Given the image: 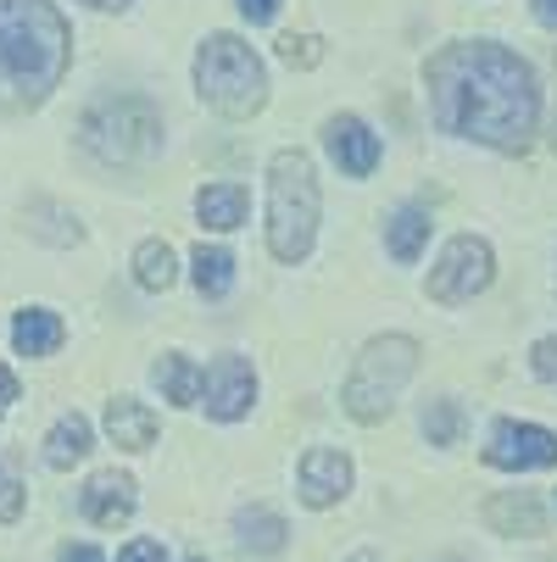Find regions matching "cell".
Segmentation results:
<instances>
[{
	"label": "cell",
	"instance_id": "cell-1",
	"mask_svg": "<svg viewBox=\"0 0 557 562\" xmlns=\"http://www.w3.org/2000/svg\"><path fill=\"white\" fill-rule=\"evenodd\" d=\"M430 78V106L441 134L480 139L491 150H524L541 117V90L524 56L491 40H463L441 45L424 67Z\"/></svg>",
	"mask_w": 557,
	"mask_h": 562
},
{
	"label": "cell",
	"instance_id": "cell-2",
	"mask_svg": "<svg viewBox=\"0 0 557 562\" xmlns=\"http://www.w3.org/2000/svg\"><path fill=\"white\" fill-rule=\"evenodd\" d=\"M73 61V34L51 0H0V78L23 106H40Z\"/></svg>",
	"mask_w": 557,
	"mask_h": 562
},
{
	"label": "cell",
	"instance_id": "cell-3",
	"mask_svg": "<svg viewBox=\"0 0 557 562\" xmlns=\"http://www.w3.org/2000/svg\"><path fill=\"white\" fill-rule=\"evenodd\" d=\"M318 239V173L307 150H274L268 162V251L279 262H307Z\"/></svg>",
	"mask_w": 557,
	"mask_h": 562
},
{
	"label": "cell",
	"instance_id": "cell-4",
	"mask_svg": "<svg viewBox=\"0 0 557 562\" xmlns=\"http://www.w3.org/2000/svg\"><path fill=\"white\" fill-rule=\"evenodd\" d=\"M196 95L218 117H252V112L268 106V67H263V56L246 40L212 34L196 50Z\"/></svg>",
	"mask_w": 557,
	"mask_h": 562
},
{
	"label": "cell",
	"instance_id": "cell-5",
	"mask_svg": "<svg viewBox=\"0 0 557 562\" xmlns=\"http://www.w3.org/2000/svg\"><path fill=\"white\" fill-rule=\"evenodd\" d=\"M413 373H419V340L413 335H374L363 346V357L352 362V373H346L341 407L357 424H385L390 407H396V395L408 390Z\"/></svg>",
	"mask_w": 557,
	"mask_h": 562
},
{
	"label": "cell",
	"instance_id": "cell-6",
	"mask_svg": "<svg viewBox=\"0 0 557 562\" xmlns=\"http://www.w3.org/2000/svg\"><path fill=\"white\" fill-rule=\"evenodd\" d=\"M78 139L107 168H129V162H145V156L163 150V112L140 95H118V101H101L85 112Z\"/></svg>",
	"mask_w": 557,
	"mask_h": 562
},
{
	"label": "cell",
	"instance_id": "cell-7",
	"mask_svg": "<svg viewBox=\"0 0 557 562\" xmlns=\"http://www.w3.org/2000/svg\"><path fill=\"white\" fill-rule=\"evenodd\" d=\"M497 279V257L480 234H457L452 246L441 251V262L430 268V301L435 306H463L480 290H491Z\"/></svg>",
	"mask_w": 557,
	"mask_h": 562
},
{
	"label": "cell",
	"instance_id": "cell-8",
	"mask_svg": "<svg viewBox=\"0 0 557 562\" xmlns=\"http://www.w3.org/2000/svg\"><path fill=\"white\" fill-rule=\"evenodd\" d=\"M486 462H491V468H502V473H535V468H557V435H552V429H541V424L502 418V424H491Z\"/></svg>",
	"mask_w": 557,
	"mask_h": 562
},
{
	"label": "cell",
	"instance_id": "cell-9",
	"mask_svg": "<svg viewBox=\"0 0 557 562\" xmlns=\"http://www.w3.org/2000/svg\"><path fill=\"white\" fill-rule=\"evenodd\" d=\"M252 401H257V373H252L246 357H218L201 373V407H207V418L234 424V418L252 413Z\"/></svg>",
	"mask_w": 557,
	"mask_h": 562
},
{
	"label": "cell",
	"instance_id": "cell-10",
	"mask_svg": "<svg viewBox=\"0 0 557 562\" xmlns=\"http://www.w3.org/2000/svg\"><path fill=\"white\" fill-rule=\"evenodd\" d=\"M296 479H301V502H307L312 513H324V507H335V502L352 491V457H346V451H330V446H312V451L301 457Z\"/></svg>",
	"mask_w": 557,
	"mask_h": 562
},
{
	"label": "cell",
	"instance_id": "cell-11",
	"mask_svg": "<svg viewBox=\"0 0 557 562\" xmlns=\"http://www.w3.org/2000/svg\"><path fill=\"white\" fill-rule=\"evenodd\" d=\"M324 145H330L335 168H341L346 179H368V173L379 168V134H374L363 117H352V112L324 123Z\"/></svg>",
	"mask_w": 557,
	"mask_h": 562
},
{
	"label": "cell",
	"instance_id": "cell-12",
	"mask_svg": "<svg viewBox=\"0 0 557 562\" xmlns=\"http://www.w3.org/2000/svg\"><path fill=\"white\" fill-rule=\"evenodd\" d=\"M78 507H85V518H90L96 529H123V524L134 518V507H140L134 479H129V473H118V468L96 473L90 485L78 491Z\"/></svg>",
	"mask_w": 557,
	"mask_h": 562
},
{
	"label": "cell",
	"instance_id": "cell-13",
	"mask_svg": "<svg viewBox=\"0 0 557 562\" xmlns=\"http://www.w3.org/2000/svg\"><path fill=\"white\" fill-rule=\"evenodd\" d=\"M486 529L491 535H519V540H535L546 529V513L530 491H502L486 502Z\"/></svg>",
	"mask_w": 557,
	"mask_h": 562
},
{
	"label": "cell",
	"instance_id": "cell-14",
	"mask_svg": "<svg viewBox=\"0 0 557 562\" xmlns=\"http://www.w3.org/2000/svg\"><path fill=\"white\" fill-rule=\"evenodd\" d=\"M430 206H419V201H408V206H396L390 212V223H385V246H390V257L402 262V268H413L419 257H424V246H430Z\"/></svg>",
	"mask_w": 557,
	"mask_h": 562
},
{
	"label": "cell",
	"instance_id": "cell-15",
	"mask_svg": "<svg viewBox=\"0 0 557 562\" xmlns=\"http://www.w3.org/2000/svg\"><path fill=\"white\" fill-rule=\"evenodd\" d=\"M107 435H112V446H123V451H151V440H156V413L140 407L134 395H118V401H107Z\"/></svg>",
	"mask_w": 557,
	"mask_h": 562
},
{
	"label": "cell",
	"instance_id": "cell-16",
	"mask_svg": "<svg viewBox=\"0 0 557 562\" xmlns=\"http://www.w3.org/2000/svg\"><path fill=\"white\" fill-rule=\"evenodd\" d=\"M234 535H241V546L252 557H279L290 546V524L274 507H241L234 513Z\"/></svg>",
	"mask_w": 557,
	"mask_h": 562
},
{
	"label": "cell",
	"instance_id": "cell-17",
	"mask_svg": "<svg viewBox=\"0 0 557 562\" xmlns=\"http://www.w3.org/2000/svg\"><path fill=\"white\" fill-rule=\"evenodd\" d=\"M67 340V324L51 312V306H23L18 312V324H12V346L23 357H51L56 346Z\"/></svg>",
	"mask_w": 557,
	"mask_h": 562
},
{
	"label": "cell",
	"instance_id": "cell-18",
	"mask_svg": "<svg viewBox=\"0 0 557 562\" xmlns=\"http://www.w3.org/2000/svg\"><path fill=\"white\" fill-rule=\"evenodd\" d=\"M90 446H96L90 418L67 413V418H56V424H51V435H45V462H51L56 473H67V468H78V462L90 457Z\"/></svg>",
	"mask_w": 557,
	"mask_h": 562
},
{
	"label": "cell",
	"instance_id": "cell-19",
	"mask_svg": "<svg viewBox=\"0 0 557 562\" xmlns=\"http://www.w3.org/2000/svg\"><path fill=\"white\" fill-rule=\"evenodd\" d=\"M246 184H207L201 195H196V217H201V228H212V234H229V228H241L246 223Z\"/></svg>",
	"mask_w": 557,
	"mask_h": 562
},
{
	"label": "cell",
	"instance_id": "cell-20",
	"mask_svg": "<svg viewBox=\"0 0 557 562\" xmlns=\"http://www.w3.org/2000/svg\"><path fill=\"white\" fill-rule=\"evenodd\" d=\"M134 284L151 290V295H163V290L179 284V257H174L168 239H140L134 246Z\"/></svg>",
	"mask_w": 557,
	"mask_h": 562
},
{
	"label": "cell",
	"instance_id": "cell-21",
	"mask_svg": "<svg viewBox=\"0 0 557 562\" xmlns=\"http://www.w3.org/2000/svg\"><path fill=\"white\" fill-rule=\"evenodd\" d=\"M151 379L163 384V395L174 401V407H196V401H201V368L190 357H179V351H168L163 362H156Z\"/></svg>",
	"mask_w": 557,
	"mask_h": 562
},
{
	"label": "cell",
	"instance_id": "cell-22",
	"mask_svg": "<svg viewBox=\"0 0 557 562\" xmlns=\"http://www.w3.org/2000/svg\"><path fill=\"white\" fill-rule=\"evenodd\" d=\"M190 279H196V290L201 295H229V284H234V257L223 251V246H196L190 251Z\"/></svg>",
	"mask_w": 557,
	"mask_h": 562
},
{
	"label": "cell",
	"instance_id": "cell-23",
	"mask_svg": "<svg viewBox=\"0 0 557 562\" xmlns=\"http://www.w3.org/2000/svg\"><path fill=\"white\" fill-rule=\"evenodd\" d=\"M424 435H430V446H457L463 440V407H457L452 395L424 407Z\"/></svg>",
	"mask_w": 557,
	"mask_h": 562
},
{
	"label": "cell",
	"instance_id": "cell-24",
	"mask_svg": "<svg viewBox=\"0 0 557 562\" xmlns=\"http://www.w3.org/2000/svg\"><path fill=\"white\" fill-rule=\"evenodd\" d=\"M279 61H290V67H318V61H324V40H318V34H285V40H279Z\"/></svg>",
	"mask_w": 557,
	"mask_h": 562
},
{
	"label": "cell",
	"instance_id": "cell-25",
	"mask_svg": "<svg viewBox=\"0 0 557 562\" xmlns=\"http://www.w3.org/2000/svg\"><path fill=\"white\" fill-rule=\"evenodd\" d=\"M23 518V479L0 462V524H18Z\"/></svg>",
	"mask_w": 557,
	"mask_h": 562
},
{
	"label": "cell",
	"instance_id": "cell-26",
	"mask_svg": "<svg viewBox=\"0 0 557 562\" xmlns=\"http://www.w3.org/2000/svg\"><path fill=\"white\" fill-rule=\"evenodd\" d=\"M530 368H535V379H541V384H552V390H557V335H546V340H535V346H530Z\"/></svg>",
	"mask_w": 557,
	"mask_h": 562
},
{
	"label": "cell",
	"instance_id": "cell-27",
	"mask_svg": "<svg viewBox=\"0 0 557 562\" xmlns=\"http://www.w3.org/2000/svg\"><path fill=\"white\" fill-rule=\"evenodd\" d=\"M118 562H168V551H163V540H129L118 551Z\"/></svg>",
	"mask_w": 557,
	"mask_h": 562
},
{
	"label": "cell",
	"instance_id": "cell-28",
	"mask_svg": "<svg viewBox=\"0 0 557 562\" xmlns=\"http://www.w3.org/2000/svg\"><path fill=\"white\" fill-rule=\"evenodd\" d=\"M274 12H279V0H241L246 23H274Z\"/></svg>",
	"mask_w": 557,
	"mask_h": 562
},
{
	"label": "cell",
	"instance_id": "cell-29",
	"mask_svg": "<svg viewBox=\"0 0 557 562\" xmlns=\"http://www.w3.org/2000/svg\"><path fill=\"white\" fill-rule=\"evenodd\" d=\"M12 401H18V373H12L7 362H0V418L12 413Z\"/></svg>",
	"mask_w": 557,
	"mask_h": 562
},
{
	"label": "cell",
	"instance_id": "cell-30",
	"mask_svg": "<svg viewBox=\"0 0 557 562\" xmlns=\"http://www.w3.org/2000/svg\"><path fill=\"white\" fill-rule=\"evenodd\" d=\"M56 562H107L96 546H85V540H78V546H62V557Z\"/></svg>",
	"mask_w": 557,
	"mask_h": 562
},
{
	"label": "cell",
	"instance_id": "cell-31",
	"mask_svg": "<svg viewBox=\"0 0 557 562\" xmlns=\"http://www.w3.org/2000/svg\"><path fill=\"white\" fill-rule=\"evenodd\" d=\"M535 23L541 29H557V0H535Z\"/></svg>",
	"mask_w": 557,
	"mask_h": 562
},
{
	"label": "cell",
	"instance_id": "cell-32",
	"mask_svg": "<svg viewBox=\"0 0 557 562\" xmlns=\"http://www.w3.org/2000/svg\"><path fill=\"white\" fill-rule=\"evenodd\" d=\"M96 12H118V7H129V0H90Z\"/></svg>",
	"mask_w": 557,
	"mask_h": 562
},
{
	"label": "cell",
	"instance_id": "cell-33",
	"mask_svg": "<svg viewBox=\"0 0 557 562\" xmlns=\"http://www.w3.org/2000/svg\"><path fill=\"white\" fill-rule=\"evenodd\" d=\"M352 562H379V557H374V551H357V557H352Z\"/></svg>",
	"mask_w": 557,
	"mask_h": 562
},
{
	"label": "cell",
	"instance_id": "cell-34",
	"mask_svg": "<svg viewBox=\"0 0 557 562\" xmlns=\"http://www.w3.org/2000/svg\"><path fill=\"white\" fill-rule=\"evenodd\" d=\"M552 150H557V128H552Z\"/></svg>",
	"mask_w": 557,
	"mask_h": 562
},
{
	"label": "cell",
	"instance_id": "cell-35",
	"mask_svg": "<svg viewBox=\"0 0 557 562\" xmlns=\"http://www.w3.org/2000/svg\"><path fill=\"white\" fill-rule=\"evenodd\" d=\"M190 562H207V557H190Z\"/></svg>",
	"mask_w": 557,
	"mask_h": 562
}]
</instances>
